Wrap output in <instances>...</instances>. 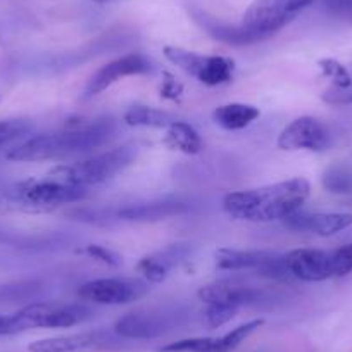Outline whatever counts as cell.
Returning a JSON list of instances; mask_svg holds the SVG:
<instances>
[{
	"label": "cell",
	"instance_id": "7a4b0ae2",
	"mask_svg": "<svg viewBox=\"0 0 352 352\" xmlns=\"http://www.w3.org/2000/svg\"><path fill=\"white\" fill-rule=\"evenodd\" d=\"M113 131V121L100 120L57 133L36 135L12 147L6 157L14 162H36L85 154L106 144Z\"/></svg>",
	"mask_w": 352,
	"mask_h": 352
},
{
	"label": "cell",
	"instance_id": "9c48e42d",
	"mask_svg": "<svg viewBox=\"0 0 352 352\" xmlns=\"http://www.w3.org/2000/svg\"><path fill=\"white\" fill-rule=\"evenodd\" d=\"M282 151H314L320 152L330 145V131L316 118L300 116L287 124L278 137Z\"/></svg>",
	"mask_w": 352,
	"mask_h": 352
},
{
	"label": "cell",
	"instance_id": "30bf717a",
	"mask_svg": "<svg viewBox=\"0 0 352 352\" xmlns=\"http://www.w3.org/2000/svg\"><path fill=\"white\" fill-rule=\"evenodd\" d=\"M290 276L302 282H323L335 278L331 250L296 249L283 256Z\"/></svg>",
	"mask_w": 352,
	"mask_h": 352
},
{
	"label": "cell",
	"instance_id": "d6986e66",
	"mask_svg": "<svg viewBox=\"0 0 352 352\" xmlns=\"http://www.w3.org/2000/svg\"><path fill=\"white\" fill-rule=\"evenodd\" d=\"M162 144L171 151L184 152L188 155L199 154L202 151L201 135L192 124L185 123V121H175L171 126L166 128Z\"/></svg>",
	"mask_w": 352,
	"mask_h": 352
},
{
	"label": "cell",
	"instance_id": "7402d4cb",
	"mask_svg": "<svg viewBox=\"0 0 352 352\" xmlns=\"http://www.w3.org/2000/svg\"><path fill=\"white\" fill-rule=\"evenodd\" d=\"M264 324V320H252L245 324H240V327L233 328L232 331L225 333L223 337L211 338L209 337L208 344V352H232L242 344L245 338H249L257 328H261Z\"/></svg>",
	"mask_w": 352,
	"mask_h": 352
},
{
	"label": "cell",
	"instance_id": "52a82bcc",
	"mask_svg": "<svg viewBox=\"0 0 352 352\" xmlns=\"http://www.w3.org/2000/svg\"><path fill=\"white\" fill-rule=\"evenodd\" d=\"M162 52L169 63H173L208 87H219V85H226L233 80L235 60L230 57L201 56V54L173 45H166Z\"/></svg>",
	"mask_w": 352,
	"mask_h": 352
},
{
	"label": "cell",
	"instance_id": "4fadbf2b",
	"mask_svg": "<svg viewBox=\"0 0 352 352\" xmlns=\"http://www.w3.org/2000/svg\"><path fill=\"white\" fill-rule=\"evenodd\" d=\"M289 228L296 232L314 233L320 236H330L352 225V214L347 212H294L283 219Z\"/></svg>",
	"mask_w": 352,
	"mask_h": 352
},
{
	"label": "cell",
	"instance_id": "d4e9b609",
	"mask_svg": "<svg viewBox=\"0 0 352 352\" xmlns=\"http://www.w3.org/2000/svg\"><path fill=\"white\" fill-rule=\"evenodd\" d=\"M32 130V124L23 120H6L0 121V147L18 140L19 137L26 135Z\"/></svg>",
	"mask_w": 352,
	"mask_h": 352
},
{
	"label": "cell",
	"instance_id": "44dd1931",
	"mask_svg": "<svg viewBox=\"0 0 352 352\" xmlns=\"http://www.w3.org/2000/svg\"><path fill=\"white\" fill-rule=\"evenodd\" d=\"M128 126H145V128H168L176 120L168 111L154 109L147 106H131L123 116Z\"/></svg>",
	"mask_w": 352,
	"mask_h": 352
},
{
	"label": "cell",
	"instance_id": "e0dca14e",
	"mask_svg": "<svg viewBox=\"0 0 352 352\" xmlns=\"http://www.w3.org/2000/svg\"><path fill=\"white\" fill-rule=\"evenodd\" d=\"M187 211L188 206L184 204V202H148V204L124 208L123 211H120V218L128 219V221H159V219L171 218V216H180Z\"/></svg>",
	"mask_w": 352,
	"mask_h": 352
},
{
	"label": "cell",
	"instance_id": "2e32d148",
	"mask_svg": "<svg viewBox=\"0 0 352 352\" xmlns=\"http://www.w3.org/2000/svg\"><path fill=\"white\" fill-rule=\"evenodd\" d=\"M188 249L184 245H171L168 249L161 250L152 256H145L144 259L138 261L137 272L144 275L152 283H161L168 278L171 268H175L176 264L184 261L187 256Z\"/></svg>",
	"mask_w": 352,
	"mask_h": 352
},
{
	"label": "cell",
	"instance_id": "8fae6325",
	"mask_svg": "<svg viewBox=\"0 0 352 352\" xmlns=\"http://www.w3.org/2000/svg\"><path fill=\"white\" fill-rule=\"evenodd\" d=\"M152 64L142 54H126L123 57L111 60V63L104 64L87 85V96H97L102 94L104 90L120 81L121 78L126 76H137V74H147L151 73Z\"/></svg>",
	"mask_w": 352,
	"mask_h": 352
},
{
	"label": "cell",
	"instance_id": "484cf974",
	"mask_svg": "<svg viewBox=\"0 0 352 352\" xmlns=\"http://www.w3.org/2000/svg\"><path fill=\"white\" fill-rule=\"evenodd\" d=\"M333 254V268H335V278L338 276H345L352 272V243L340 247V249L331 250Z\"/></svg>",
	"mask_w": 352,
	"mask_h": 352
},
{
	"label": "cell",
	"instance_id": "8992f818",
	"mask_svg": "<svg viewBox=\"0 0 352 352\" xmlns=\"http://www.w3.org/2000/svg\"><path fill=\"white\" fill-rule=\"evenodd\" d=\"M314 0H254L240 21L249 43L261 42L292 23Z\"/></svg>",
	"mask_w": 352,
	"mask_h": 352
},
{
	"label": "cell",
	"instance_id": "ba28073f",
	"mask_svg": "<svg viewBox=\"0 0 352 352\" xmlns=\"http://www.w3.org/2000/svg\"><path fill=\"white\" fill-rule=\"evenodd\" d=\"M148 294V285L138 278H100L80 287V299L104 306H120L142 299Z\"/></svg>",
	"mask_w": 352,
	"mask_h": 352
},
{
	"label": "cell",
	"instance_id": "5bb4252c",
	"mask_svg": "<svg viewBox=\"0 0 352 352\" xmlns=\"http://www.w3.org/2000/svg\"><path fill=\"white\" fill-rule=\"evenodd\" d=\"M199 299L208 306H228L239 309L240 306L254 302L257 292L249 285L232 282V280H219L208 283L199 290Z\"/></svg>",
	"mask_w": 352,
	"mask_h": 352
},
{
	"label": "cell",
	"instance_id": "277c9868",
	"mask_svg": "<svg viewBox=\"0 0 352 352\" xmlns=\"http://www.w3.org/2000/svg\"><path fill=\"white\" fill-rule=\"evenodd\" d=\"M92 316L83 304L36 302L12 314H0V335H18L35 328H69Z\"/></svg>",
	"mask_w": 352,
	"mask_h": 352
},
{
	"label": "cell",
	"instance_id": "f546056e",
	"mask_svg": "<svg viewBox=\"0 0 352 352\" xmlns=\"http://www.w3.org/2000/svg\"><path fill=\"white\" fill-rule=\"evenodd\" d=\"M323 6L330 14L352 21V0H323Z\"/></svg>",
	"mask_w": 352,
	"mask_h": 352
},
{
	"label": "cell",
	"instance_id": "83f0119b",
	"mask_svg": "<svg viewBox=\"0 0 352 352\" xmlns=\"http://www.w3.org/2000/svg\"><path fill=\"white\" fill-rule=\"evenodd\" d=\"M85 252H87L88 256H92L94 259H99L100 263L107 264V266H114V268H116V266H120L121 264L120 254H116L114 250L107 249V247L97 245V243H90V245H87Z\"/></svg>",
	"mask_w": 352,
	"mask_h": 352
},
{
	"label": "cell",
	"instance_id": "6da1fadb",
	"mask_svg": "<svg viewBox=\"0 0 352 352\" xmlns=\"http://www.w3.org/2000/svg\"><path fill=\"white\" fill-rule=\"evenodd\" d=\"M309 194V182L304 178H290L268 187L232 192L223 199V209L226 214L240 221H278L300 211Z\"/></svg>",
	"mask_w": 352,
	"mask_h": 352
},
{
	"label": "cell",
	"instance_id": "4dcf8cb0",
	"mask_svg": "<svg viewBox=\"0 0 352 352\" xmlns=\"http://www.w3.org/2000/svg\"><path fill=\"white\" fill-rule=\"evenodd\" d=\"M94 2H99V4H104V2H109V0H94Z\"/></svg>",
	"mask_w": 352,
	"mask_h": 352
},
{
	"label": "cell",
	"instance_id": "1f68e13d",
	"mask_svg": "<svg viewBox=\"0 0 352 352\" xmlns=\"http://www.w3.org/2000/svg\"><path fill=\"white\" fill-rule=\"evenodd\" d=\"M349 73H351V76H352V64H351V66H349Z\"/></svg>",
	"mask_w": 352,
	"mask_h": 352
},
{
	"label": "cell",
	"instance_id": "ac0fdd59",
	"mask_svg": "<svg viewBox=\"0 0 352 352\" xmlns=\"http://www.w3.org/2000/svg\"><path fill=\"white\" fill-rule=\"evenodd\" d=\"M259 109L249 104H225V106L216 107L214 113H212V120L218 126H221L223 130L235 131V130H243L249 124H252L254 121L259 118Z\"/></svg>",
	"mask_w": 352,
	"mask_h": 352
},
{
	"label": "cell",
	"instance_id": "603a6c76",
	"mask_svg": "<svg viewBox=\"0 0 352 352\" xmlns=\"http://www.w3.org/2000/svg\"><path fill=\"white\" fill-rule=\"evenodd\" d=\"M323 187L333 194L352 192V168L345 164H333L324 171Z\"/></svg>",
	"mask_w": 352,
	"mask_h": 352
},
{
	"label": "cell",
	"instance_id": "3957f363",
	"mask_svg": "<svg viewBox=\"0 0 352 352\" xmlns=\"http://www.w3.org/2000/svg\"><path fill=\"white\" fill-rule=\"evenodd\" d=\"M87 197V188L60 184L52 178L26 180L4 192L0 204L25 212H49L63 204Z\"/></svg>",
	"mask_w": 352,
	"mask_h": 352
},
{
	"label": "cell",
	"instance_id": "5b68a950",
	"mask_svg": "<svg viewBox=\"0 0 352 352\" xmlns=\"http://www.w3.org/2000/svg\"><path fill=\"white\" fill-rule=\"evenodd\" d=\"M135 155H137V151L130 145H124V147L88 157L85 161L74 162V164L56 166L49 173V178L60 184L73 185V187L87 188L90 185H100L124 171L133 162Z\"/></svg>",
	"mask_w": 352,
	"mask_h": 352
},
{
	"label": "cell",
	"instance_id": "9a60e30c",
	"mask_svg": "<svg viewBox=\"0 0 352 352\" xmlns=\"http://www.w3.org/2000/svg\"><path fill=\"white\" fill-rule=\"evenodd\" d=\"M280 254L272 250H242V249H218L214 252V263L219 270H257L263 275L270 266L280 259Z\"/></svg>",
	"mask_w": 352,
	"mask_h": 352
},
{
	"label": "cell",
	"instance_id": "ffe728a7",
	"mask_svg": "<svg viewBox=\"0 0 352 352\" xmlns=\"http://www.w3.org/2000/svg\"><path fill=\"white\" fill-rule=\"evenodd\" d=\"M114 330H116L120 337L126 338L157 337L162 331V321L152 316V314L130 313L118 320Z\"/></svg>",
	"mask_w": 352,
	"mask_h": 352
},
{
	"label": "cell",
	"instance_id": "4316f807",
	"mask_svg": "<svg viewBox=\"0 0 352 352\" xmlns=\"http://www.w3.org/2000/svg\"><path fill=\"white\" fill-rule=\"evenodd\" d=\"M235 307L228 306H208L206 311V320H208L209 327L211 328H219L223 324L228 323L230 320H233V316L236 314Z\"/></svg>",
	"mask_w": 352,
	"mask_h": 352
},
{
	"label": "cell",
	"instance_id": "cb8c5ba5",
	"mask_svg": "<svg viewBox=\"0 0 352 352\" xmlns=\"http://www.w3.org/2000/svg\"><path fill=\"white\" fill-rule=\"evenodd\" d=\"M318 66H320L321 73L327 78H330L333 81L331 87L337 88H347L352 85V76L349 73V67L340 64L335 59H321L318 60Z\"/></svg>",
	"mask_w": 352,
	"mask_h": 352
},
{
	"label": "cell",
	"instance_id": "f1b7e54d",
	"mask_svg": "<svg viewBox=\"0 0 352 352\" xmlns=\"http://www.w3.org/2000/svg\"><path fill=\"white\" fill-rule=\"evenodd\" d=\"M159 94H161L162 99L168 100H178L184 94V85L176 80L171 73L162 74V83L161 88H159Z\"/></svg>",
	"mask_w": 352,
	"mask_h": 352
},
{
	"label": "cell",
	"instance_id": "7c38bea8",
	"mask_svg": "<svg viewBox=\"0 0 352 352\" xmlns=\"http://www.w3.org/2000/svg\"><path fill=\"white\" fill-rule=\"evenodd\" d=\"M114 335L107 331H83V333L64 335L35 340L28 345L30 352H85L94 349H106L114 344Z\"/></svg>",
	"mask_w": 352,
	"mask_h": 352
}]
</instances>
